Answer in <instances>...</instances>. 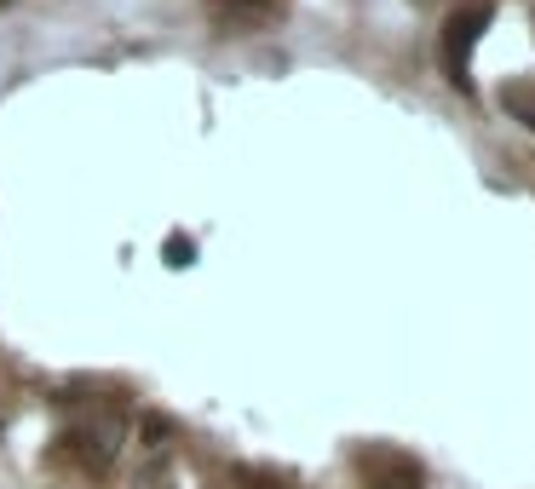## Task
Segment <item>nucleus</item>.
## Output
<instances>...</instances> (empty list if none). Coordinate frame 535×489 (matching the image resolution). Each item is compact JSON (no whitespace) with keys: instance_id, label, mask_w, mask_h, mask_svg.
<instances>
[{"instance_id":"f257e3e1","label":"nucleus","mask_w":535,"mask_h":489,"mask_svg":"<svg viewBox=\"0 0 535 489\" xmlns=\"http://www.w3.org/2000/svg\"><path fill=\"white\" fill-rule=\"evenodd\" d=\"M495 18V6L489 0H466L461 12L449 18V35H443V52H449V70H455V81L466 87V58H472V47H478V35H484V24Z\"/></svg>"},{"instance_id":"f03ea898","label":"nucleus","mask_w":535,"mask_h":489,"mask_svg":"<svg viewBox=\"0 0 535 489\" xmlns=\"http://www.w3.org/2000/svg\"><path fill=\"white\" fill-rule=\"evenodd\" d=\"M363 484H369V489H420V484H426V472H420L409 455L380 449V455H363Z\"/></svg>"},{"instance_id":"7ed1b4c3","label":"nucleus","mask_w":535,"mask_h":489,"mask_svg":"<svg viewBox=\"0 0 535 489\" xmlns=\"http://www.w3.org/2000/svg\"><path fill=\"white\" fill-rule=\"evenodd\" d=\"M167 438H173V420H167V415H144L139 420V443H144V449H167Z\"/></svg>"},{"instance_id":"20e7f679","label":"nucleus","mask_w":535,"mask_h":489,"mask_svg":"<svg viewBox=\"0 0 535 489\" xmlns=\"http://www.w3.org/2000/svg\"><path fill=\"white\" fill-rule=\"evenodd\" d=\"M501 104H507L524 127H535V93H530V87H507V93H501Z\"/></svg>"},{"instance_id":"39448f33","label":"nucleus","mask_w":535,"mask_h":489,"mask_svg":"<svg viewBox=\"0 0 535 489\" xmlns=\"http://www.w3.org/2000/svg\"><path fill=\"white\" fill-rule=\"evenodd\" d=\"M190 259H196V242H190V236H167V265L179 271V265H190Z\"/></svg>"},{"instance_id":"423d86ee","label":"nucleus","mask_w":535,"mask_h":489,"mask_svg":"<svg viewBox=\"0 0 535 489\" xmlns=\"http://www.w3.org/2000/svg\"><path fill=\"white\" fill-rule=\"evenodd\" d=\"M248 489H282L277 478H248Z\"/></svg>"}]
</instances>
